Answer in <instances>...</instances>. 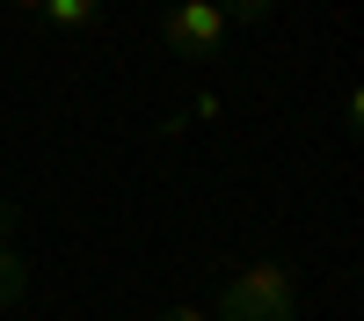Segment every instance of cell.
<instances>
[{"label": "cell", "instance_id": "6da1fadb", "mask_svg": "<svg viewBox=\"0 0 364 321\" xmlns=\"http://www.w3.org/2000/svg\"><path fill=\"white\" fill-rule=\"evenodd\" d=\"M291 270L277 256H255L248 270H233L226 292H219V307H211V321H291Z\"/></svg>", "mask_w": 364, "mask_h": 321}, {"label": "cell", "instance_id": "7a4b0ae2", "mask_svg": "<svg viewBox=\"0 0 364 321\" xmlns=\"http://www.w3.org/2000/svg\"><path fill=\"white\" fill-rule=\"evenodd\" d=\"M226 37H233V22L219 15V0H175L161 15V44L175 58H190V66H211L226 51Z\"/></svg>", "mask_w": 364, "mask_h": 321}, {"label": "cell", "instance_id": "3957f363", "mask_svg": "<svg viewBox=\"0 0 364 321\" xmlns=\"http://www.w3.org/2000/svg\"><path fill=\"white\" fill-rule=\"evenodd\" d=\"M22 300H29V256L15 241H0V314L22 307Z\"/></svg>", "mask_w": 364, "mask_h": 321}, {"label": "cell", "instance_id": "277c9868", "mask_svg": "<svg viewBox=\"0 0 364 321\" xmlns=\"http://www.w3.org/2000/svg\"><path fill=\"white\" fill-rule=\"evenodd\" d=\"M51 29H95L102 22V0H44V8H37Z\"/></svg>", "mask_w": 364, "mask_h": 321}, {"label": "cell", "instance_id": "5b68a950", "mask_svg": "<svg viewBox=\"0 0 364 321\" xmlns=\"http://www.w3.org/2000/svg\"><path fill=\"white\" fill-rule=\"evenodd\" d=\"M269 8H277V0H219V15H226L233 29H240V22H262Z\"/></svg>", "mask_w": 364, "mask_h": 321}, {"label": "cell", "instance_id": "8992f818", "mask_svg": "<svg viewBox=\"0 0 364 321\" xmlns=\"http://www.w3.org/2000/svg\"><path fill=\"white\" fill-rule=\"evenodd\" d=\"M161 321H211V314H204V307H168Z\"/></svg>", "mask_w": 364, "mask_h": 321}, {"label": "cell", "instance_id": "52a82bcc", "mask_svg": "<svg viewBox=\"0 0 364 321\" xmlns=\"http://www.w3.org/2000/svg\"><path fill=\"white\" fill-rule=\"evenodd\" d=\"M8 8H22V15H37V8H44V0H8Z\"/></svg>", "mask_w": 364, "mask_h": 321}]
</instances>
